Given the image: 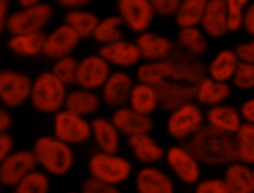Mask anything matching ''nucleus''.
I'll use <instances>...</instances> for the list:
<instances>
[{
    "label": "nucleus",
    "instance_id": "obj_1",
    "mask_svg": "<svg viewBox=\"0 0 254 193\" xmlns=\"http://www.w3.org/2000/svg\"><path fill=\"white\" fill-rule=\"evenodd\" d=\"M182 145L202 164L228 165L237 161L234 135L221 132L207 124Z\"/></svg>",
    "mask_w": 254,
    "mask_h": 193
},
{
    "label": "nucleus",
    "instance_id": "obj_2",
    "mask_svg": "<svg viewBox=\"0 0 254 193\" xmlns=\"http://www.w3.org/2000/svg\"><path fill=\"white\" fill-rule=\"evenodd\" d=\"M32 151L37 164L48 174L63 176L72 168L74 156L71 146L54 135L39 137Z\"/></svg>",
    "mask_w": 254,
    "mask_h": 193
},
{
    "label": "nucleus",
    "instance_id": "obj_3",
    "mask_svg": "<svg viewBox=\"0 0 254 193\" xmlns=\"http://www.w3.org/2000/svg\"><path fill=\"white\" fill-rule=\"evenodd\" d=\"M66 95V85L50 70L40 73L33 80L30 101L38 112L56 114L64 108Z\"/></svg>",
    "mask_w": 254,
    "mask_h": 193
},
{
    "label": "nucleus",
    "instance_id": "obj_4",
    "mask_svg": "<svg viewBox=\"0 0 254 193\" xmlns=\"http://www.w3.org/2000/svg\"><path fill=\"white\" fill-rule=\"evenodd\" d=\"M88 171L91 177L117 186L130 177L132 164L126 157L117 152L100 150L90 156Z\"/></svg>",
    "mask_w": 254,
    "mask_h": 193
},
{
    "label": "nucleus",
    "instance_id": "obj_5",
    "mask_svg": "<svg viewBox=\"0 0 254 193\" xmlns=\"http://www.w3.org/2000/svg\"><path fill=\"white\" fill-rule=\"evenodd\" d=\"M53 12V7L46 2L20 8L10 14L4 31H7L11 36L43 32L44 28L50 23Z\"/></svg>",
    "mask_w": 254,
    "mask_h": 193
},
{
    "label": "nucleus",
    "instance_id": "obj_6",
    "mask_svg": "<svg viewBox=\"0 0 254 193\" xmlns=\"http://www.w3.org/2000/svg\"><path fill=\"white\" fill-rule=\"evenodd\" d=\"M204 125V115L194 102L183 105L170 112L167 121L169 135L182 143L189 140Z\"/></svg>",
    "mask_w": 254,
    "mask_h": 193
},
{
    "label": "nucleus",
    "instance_id": "obj_7",
    "mask_svg": "<svg viewBox=\"0 0 254 193\" xmlns=\"http://www.w3.org/2000/svg\"><path fill=\"white\" fill-rule=\"evenodd\" d=\"M54 136L71 145H81L91 138V124L86 118L63 109L55 114Z\"/></svg>",
    "mask_w": 254,
    "mask_h": 193
},
{
    "label": "nucleus",
    "instance_id": "obj_8",
    "mask_svg": "<svg viewBox=\"0 0 254 193\" xmlns=\"http://www.w3.org/2000/svg\"><path fill=\"white\" fill-rule=\"evenodd\" d=\"M33 80L26 73L3 69L0 73V99L3 107L10 109L21 106L31 97Z\"/></svg>",
    "mask_w": 254,
    "mask_h": 193
},
{
    "label": "nucleus",
    "instance_id": "obj_9",
    "mask_svg": "<svg viewBox=\"0 0 254 193\" xmlns=\"http://www.w3.org/2000/svg\"><path fill=\"white\" fill-rule=\"evenodd\" d=\"M37 166L32 149L14 150L0 160V182L5 187L13 188L26 175L37 169Z\"/></svg>",
    "mask_w": 254,
    "mask_h": 193
},
{
    "label": "nucleus",
    "instance_id": "obj_10",
    "mask_svg": "<svg viewBox=\"0 0 254 193\" xmlns=\"http://www.w3.org/2000/svg\"><path fill=\"white\" fill-rule=\"evenodd\" d=\"M116 8L123 24L138 35L148 31L156 15L150 0H117Z\"/></svg>",
    "mask_w": 254,
    "mask_h": 193
},
{
    "label": "nucleus",
    "instance_id": "obj_11",
    "mask_svg": "<svg viewBox=\"0 0 254 193\" xmlns=\"http://www.w3.org/2000/svg\"><path fill=\"white\" fill-rule=\"evenodd\" d=\"M165 157L170 169L180 181L185 184H196L198 182L200 163L182 144L169 147Z\"/></svg>",
    "mask_w": 254,
    "mask_h": 193
},
{
    "label": "nucleus",
    "instance_id": "obj_12",
    "mask_svg": "<svg viewBox=\"0 0 254 193\" xmlns=\"http://www.w3.org/2000/svg\"><path fill=\"white\" fill-rule=\"evenodd\" d=\"M111 65L98 53L79 60L76 85L88 90L101 88L111 74Z\"/></svg>",
    "mask_w": 254,
    "mask_h": 193
},
{
    "label": "nucleus",
    "instance_id": "obj_13",
    "mask_svg": "<svg viewBox=\"0 0 254 193\" xmlns=\"http://www.w3.org/2000/svg\"><path fill=\"white\" fill-rule=\"evenodd\" d=\"M79 36L65 23L46 35L43 54L50 59H60L71 55L80 42Z\"/></svg>",
    "mask_w": 254,
    "mask_h": 193
},
{
    "label": "nucleus",
    "instance_id": "obj_14",
    "mask_svg": "<svg viewBox=\"0 0 254 193\" xmlns=\"http://www.w3.org/2000/svg\"><path fill=\"white\" fill-rule=\"evenodd\" d=\"M159 93L160 107L172 112L173 110L195 100L196 85L179 80H166L155 86Z\"/></svg>",
    "mask_w": 254,
    "mask_h": 193
},
{
    "label": "nucleus",
    "instance_id": "obj_15",
    "mask_svg": "<svg viewBox=\"0 0 254 193\" xmlns=\"http://www.w3.org/2000/svg\"><path fill=\"white\" fill-rule=\"evenodd\" d=\"M129 74L124 71H112L101 87V99L108 107L118 109L128 104L134 86Z\"/></svg>",
    "mask_w": 254,
    "mask_h": 193
},
{
    "label": "nucleus",
    "instance_id": "obj_16",
    "mask_svg": "<svg viewBox=\"0 0 254 193\" xmlns=\"http://www.w3.org/2000/svg\"><path fill=\"white\" fill-rule=\"evenodd\" d=\"M111 120L120 134H123L127 138L136 135L151 134L154 127L151 116L139 113L129 106L115 109Z\"/></svg>",
    "mask_w": 254,
    "mask_h": 193
},
{
    "label": "nucleus",
    "instance_id": "obj_17",
    "mask_svg": "<svg viewBox=\"0 0 254 193\" xmlns=\"http://www.w3.org/2000/svg\"><path fill=\"white\" fill-rule=\"evenodd\" d=\"M135 43L145 61L164 60L175 51L174 44L169 38L153 31L139 34Z\"/></svg>",
    "mask_w": 254,
    "mask_h": 193
},
{
    "label": "nucleus",
    "instance_id": "obj_18",
    "mask_svg": "<svg viewBox=\"0 0 254 193\" xmlns=\"http://www.w3.org/2000/svg\"><path fill=\"white\" fill-rule=\"evenodd\" d=\"M99 54L110 64L120 68H129L137 65L142 59L135 42L120 40L113 44L102 46Z\"/></svg>",
    "mask_w": 254,
    "mask_h": 193
},
{
    "label": "nucleus",
    "instance_id": "obj_19",
    "mask_svg": "<svg viewBox=\"0 0 254 193\" xmlns=\"http://www.w3.org/2000/svg\"><path fill=\"white\" fill-rule=\"evenodd\" d=\"M134 184L137 193H175V186L170 176L150 165L136 173Z\"/></svg>",
    "mask_w": 254,
    "mask_h": 193
},
{
    "label": "nucleus",
    "instance_id": "obj_20",
    "mask_svg": "<svg viewBox=\"0 0 254 193\" xmlns=\"http://www.w3.org/2000/svg\"><path fill=\"white\" fill-rule=\"evenodd\" d=\"M200 27L205 35L214 39L222 38L230 32L225 0H208Z\"/></svg>",
    "mask_w": 254,
    "mask_h": 193
},
{
    "label": "nucleus",
    "instance_id": "obj_21",
    "mask_svg": "<svg viewBox=\"0 0 254 193\" xmlns=\"http://www.w3.org/2000/svg\"><path fill=\"white\" fill-rule=\"evenodd\" d=\"M205 120L207 125L230 135H235L243 124L240 112L224 103L210 107L205 114Z\"/></svg>",
    "mask_w": 254,
    "mask_h": 193
},
{
    "label": "nucleus",
    "instance_id": "obj_22",
    "mask_svg": "<svg viewBox=\"0 0 254 193\" xmlns=\"http://www.w3.org/2000/svg\"><path fill=\"white\" fill-rule=\"evenodd\" d=\"M91 137L101 151L117 152L120 145V132L111 119L96 117L91 122Z\"/></svg>",
    "mask_w": 254,
    "mask_h": 193
},
{
    "label": "nucleus",
    "instance_id": "obj_23",
    "mask_svg": "<svg viewBox=\"0 0 254 193\" xmlns=\"http://www.w3.org/2000/svg\"><path fill=\"white\" fill-rule=\"evenodd\" d=\"M230 94L231 87L227 82H221L206 75L196 85L195 101L210 108L222 104Z\"/></svg>",
    "mask_w": 254,
    "mask_h": 193
},
{
    "label": "nucleus",
    "instance_id": "obj_24",
    "mask_svg": "<svg viewBox=\"0 0 254 193\" xmlns=\"http://www.w3.org/2000/svg\"><path fill=\"white\" fill-rule=\"evenodd\" d=\"M128 145L134 157L144 164L155 163L161 160L166 153L151 134L130 137L128 138Z\"/></svg>",
    "mask_w": 254,
    "mask_h": 193
},
{
    "label": "nucleus",
    "instance_id": "obj_25",
    "mask_svg": "<svg viewBox=\"0 0 254 193\" xmlns=\"http://www.w3.org/2000/svg\"><path fill=\"white\" fill-rule=\"evenodd\" d=\"M223 180L229 193H254L253 169L239 161L227 165Z\"/></svg>",
    "mask_w": 254,
    "mask_h": 193
},
{
    "label": "nucleus",
    "instance_id": "obj_26",
    "mask_svg": "<svg viewBox=\"0 0 254 193\" xmlns=\"http://www.w3.org/2000/svg\"><path fill=\"white\" fill-rule=\"evenodd\" d=\"M100 104L101 99L93 90L78 87L67 92L64 109L86 118L97 112Z\"/></svg>",
    "mask_w": 254,
    "mask_h": 193
},
{
    "label": "nucleus",
    "instance_id": "obj_27",
    "mask_svg": "<svg viewBox=\"0 0 254 193\" xmlns=\"http://www.w3.org/2000/svg\"><path fill=\"white\" fill-rule=\"evenodd\" d=\"M239 58L234 49H221L207 65V75L221 82L232 80L239 65Z\"/></svg>",
    "mask_w": 254,
    "mask_h": 193
},
{
    "label": "nucleus",
    "instance_id": "obj_28",
    "mask_svg": "<svg viewBox=\"0 0 254 193\" xmlns=\"http://www.w3.org/2000/svg\"><path fill=\"white\" fill-rule=\"evenodd\" d=\"M128 106L139 113L151 116V114L160 107L157 88L148 83L138 81L133 86Z\"/></svg>",
    "mask_w": 254,
    "mask_h": 193
},
{
    "label": "nucleus",
    "instance_id": "obj_29",
    "mask_svg": "<svg viewBox=\"0 0 254 193\" xmlns=\"http://www.w3.org/2000/svg\"><path fill=\"white\" fill-rule=\"evenodd\" d=\"M45 39L46 35L43 32L14 35L8 40L7 47L18 56L33 57L43 54Z\"/></svg>",
    "mask_w": 254,
    "mask_h": 193
},
{
    "label": "nucleus",
    "instance_id": "obj_30",
    "mask_svg": "<svg viewBox=\"0 0 254 193\" xmlns=\"http://www.w3.org/2000/svg\"><path fill=\"white\" fill-rule=\"evenodd\" d=\"M99 18L93 12L85 9L68 10L64 14V23L68 25L80 39H86L93 36Z\"/></svg>",
    "mask_w": 254,
    "mask_h": 193
},
{
    "label": "nucleus",
    "instance_id": "obj_31",
    "mask_svg": "<svg viewBox=\"0 0 254 193\" xmlns=\"http://www.w3.org/2000/svg\"><path fill=\"white\" fill-rule=\"evenodd\" d=\"M178 43L182 50L195 57H198L207 49L205 34L198 27L181 28L178 33Z\"/></svg>",
    "mask_w": 254,
    "mask_h": 193
},
{
    "label": "nucleus",
    "instance_id": "obj_32",
    "mask_svg": "<svg viewBox=\"0 0 254 193\" xmlns=\"http://www.w3.org/2000/svg\"><path fill=\"white\" fill-rule=\"evenodd\" d=\"M208 0H182L175 20L179 28L200 25Z\"/></svg>",
    "mask_w": 254,
    "mask_h": 193
},
{
    "label": "nucleus",
    "instance_id": "obj_33",
    "mask_svg": "<svg viewBox=\"0 0 254 193\" xmlns=\"http://www.w3.org/2000/svg\"><path fill=\"white\" fill-rule=\"evenodd\" d=\"M171 75V61L169 57L159 61H145L137 68L136 76L139 82L157 86L166 81Z\"/></svg>",
    "mask_w": 254,
    "mask_h": 193
},
{
    "label": "nucleus",
    "instance_id": "obj_34",
    "mask_svg": "<svg viewBox=\"0 0 254 193\" xmlns=\"http://www.w3.org/2000/svg\"><path fill=\"white\" fill-rule=\"evenodd\" d=\"M234 139L237 161L247 165L254 164V124L243 122Z\"/></svg>",
    "mask_w": 254,
    "mask_h": 193
},
{
    "label": "nucleus",
    "instance_id": "obj_35",
    "mask_svg": "<svg viewBox=\"0 0 254 193\" xmlns=\"http://www.w3.org/2000/svg\"><path fill=\"white\" fill-rule=\"evenodd\" d=\"M124 25L118 15L107 16L99 20L92 38L102 46L113 44L123 39L121 26Z\"/></svg>",
    "mask_w": 254,
    "mask_h": 193
},
{
    "label": "nucleus",
    "instance_id": "obj_36",
    "mask_svg": "<svg viewBox=\"0 0 254 193\" xmlns=\"http://www.w3.org/2000/svg\"><path fill=\"white\" fill-rule=\"evenodd\" d=\"M49 191L48 173L38 169L30 172L13 187V193H49Z\"/></svg>",
    "mask_w": 254,
    "mask_h": 193
},
{
    "label": "nucleus",
    "instance_id": "obj_37",
    "mask_svg": "<svg viewBox=\"0 0 254 193\" xmlns=\"http://www.w3.org/2000/svg\"><path fill=\"white\" fill-rule=\"evenodd\" d=\"M79 60L72 55L55 60L52 72L66 86L76 84Z\"/></svg>",
    "mask_w": 254,
    "mask_h": 193
},
{
    "label": "nucleus",
    "instance_id": "obj_38",
    "mask_svg": "<svg viewBox=\"0 0 254 193\" xmlns=\"http://www.w3.org/2000/svg\"><path fill=\"white\" fill-rule=\"evenodd\" d=\"M250 0H225L230 32L238 31L243 24L244 13Z\"/></svg>",
    "mask_w": 254,
    "mask_h": 193
},
{
    "label": "nucleus",
    "instance_id": "obj_39",
    "mask_svg": "<svg viewBox=\"0 0 254 193\" xmlns=\"http://www.w3.org/2000/svg\"><path fill=\"white\" fill-rule=\"evenodd\" d=\"M231 81L239 90L254 89V64L240 61Z\"/></svg>",
    "mask_w": 254,
    "mask_h": 193
},
{
    "label": "nucleus",
    "instance_id": "obj_40",
    "mask_svg": "<svg viewBox=\"0 0 254 193\" xmlns=\"http://www.w3.org/2000/svg\"><path fill=\"white\" fill-rule=\"evenodd\" d=\"M80 193H121V191L116 185L109 184L89 176L82 182Z\"/></svg>",
    "mask_w": 254,
    "mask_h": 193
},
{
    "label": "nucleus",
    "instance_id": "obj_41",
    "mask_svg": "<svg viewBox=\"0 0 254 193\" xmlns=\"http://www.w3.org/2000/svg\"><path fill=\"white\" fill-rule=\"evenodd\" d=\"M193 193H229L223 178H207L195 184Z\"/></svg>",
    "mask_w": 254,
    "mask_h": 193
},
{
    "label": "nucleus",
    "instance_id": "obj_42",
    "mask_svg": "<svg viewBox=\"0 0 254 193\" xmlns=\"http://www.w3.org/2000/svg\"><path fill=\"white\" fill-rule=\"evenodd\" d=\"M156 15L171 17L177 14L182 0H150Z\"/></svg>",
    "mask_w": 254,
    "mask_h": 193
},
{
    "label": "nucleus",
    "instance_id": "obj_43",
    "mask_svg": "<svg viewBox=\"0 0 254 193\" xmlns=\"http://www.w3.org/2000/svg\"><path fill=\"white\" fill-rule=\"evenodd\" d=\"M234 50L240 61L254 64V40L240 43Z\"/></svg>",
    "mask_w": 254,
    "mask_h": 193
},
{
    "label": "nucleus",
    "instance_id": "obj_44",
    "mask_svg": "<svg viewBox=\"0 0 254 193\" xmlns=\"http://www.w3.org/2000/svg\"><path fill=\"white\" fill-rule=\"evenodd\" d=\"M14 151V140L9 132H0V160Z\"/></svg>",
    "mask_w": 254,
    "mask_h": 193
},
{
    "label": "nucleus",
    "instance_id": "obj_45",
    "mask_svg": "<svg viewBox=\"0 0 254 193\" xmlns=\"http://www.w3.org/2000/svg\"><path fill=\"white\" fill-rule=\"evenodd\" d=\"M239 112L243 122L254 124V96L242 103Z\"/></svg>",
    "mask_w": 254,
    "mask_h": 193
},
{
    "label": "nucleus",
    "instance_id": "obj_46",
    "mask_svg": "<svg viewBox=\"0 0 254 193\" xmlns=\"http://www.w3.org/2000/svg\"><path fill=\"white\" fill-rule=\"evenodd\" d=\"M242 27L248 35L254 38V2L247 7L244 13Z\"/></svg>",
    "mask_w": 254,
    "mask_h": 193
},
{
    "label": "nucleus",
    "instance_id": "obj_47",
    "mask_svg": "<svg viewBox=\"0 0 254 193\" xmlns=\"http://www.w3.org/2000/svg\"><path fill=\"white\" fill-rule=\"evenodd\" d=\"M56 3L68 10H75V9H82L84 6L88 5L91 0H55Z\"/></svg>",
    "mask_w": 254,
    "mask_h": 193
},
{
    "label": "nucleus",
    "instance_id": "obj_48",
    "mask_svg": "<svg viewBox=\"0 0 254 193\" xmlns=\"http://www.w3.org/2000/svg\"><path fill=\"white\" fill-rule=\"evenodd\" d=\"M10 0H0V30L4 32L6 22L10 16Z\"/></svg>",
    "mask_w": 254,
    "mask_h": 193
},
{
    "label": "nucleus",
    "instance_id": "obj_49",
    "mask_svg": "<svg viewBox=\"0 0 254 193\" xmlns=\"http://www.w3.org/2000/svg\"><path fill=\"white\" fill-rule=\"evenodd\" d=\"M12 125V117L8 109L2 107L0 110V132H8Z\"/></svg>",
    "mask_w": 254,
    "mask_h": 193
},
{
    "label": "nucleus",
    "instance_id": "obj_50",
    "mask_svg": "<svg viewBox=\"0 0 254 193\" xmlns=\"http://www.w3.org/2000/svg\"><path fill=\"white\" fill-rule=\"evenodd\" d=\"M16 1H17L18 5H19L21 8L39 5V4H41V3L44 2V0H16Z\"/></svg>",
    "mask_w": 254,
    "mask_h": 193
},
{
    "label": "nucleus",
    "instance_id": "obj_51",
    "mask_svg": "<svg viewBox=\"0 0 254 193\" xmlns=\"http://www.w3.org/2000/svg\"><path fill=\"white\" fill-rule=\"evenodd\" d=\"M65 193H80V191L79 192H77V191H67Z\"/></svg>",
    "mask_w": 254,
    "mask_h": 193
},
{
    "label": "nucleus",
    "instance_id": "obj_52",
    "mask_svg": "<svg viewBox=\"0 0 254 193\" xmlns=\"http://www.w3.org/2000/svg\"><path fill=\"white\" fill-rule=\"evenodd\" d=\"M253 177H254V169H253Z\"/></svg>",
    "mask_w": 254,
    "mask_h": 193
}]
</instances>
